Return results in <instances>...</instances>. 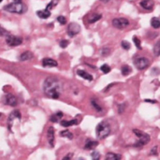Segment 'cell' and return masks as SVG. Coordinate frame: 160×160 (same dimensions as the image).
<instances>
[{
	"label": "cell",
	"instance_id": "1",
	"mask_svg": "<svg viewBox=\"0 0 160 160\" xmlns=\"http://www.w3.org/2000/svg\"><path fill=\"white\" fill-rule=\"evenodd\" d=\"M61 82L53 77H49L43 84V90L45 94L52 98H58L61 92Z\"/></svg>",
	"mask_w": 160,
	"mask_h": 160
},
{
	"label": "cell",
	"instance_id": "2",
	"mask_svg": "<svg viewBox=\"0 0 160 160\" xmlns=\"http://www.w3.org/2000/svg\"><path fill=\"white\" fill-rule=\"evenodd\" d=\"M96 131L98 139H105L111 133V126L106 122H101L97 125Z\"/></svg>",
	"mask_w": 160,
	"mask_h": 160
},
{
	"label": "cell",
	"instance_id": "3",
	"mask_svg": "<svg viewBox=\"0 0 160 160\" xmlns=\"http://www.w3.org/2000/svg\"><path fill=\"white\" fill-rule=\"evenodd\" d=\"M5 10H7L9 12H12V13H18V14H22V13H25L26 12V6L23 3H12V4H9L8 6H6L4 8Z\"/></svg>",
	"mask_w": 160,
	"mask_h": 160
},
{
	"label": "cell",
	"instance_id": "4",
	"mask_svg": "<svg viewBox=\"0 0 160 160\" xmlns=\"http://www.w3.org/2000/svg\"><path fill=\"white\" fill-rule=\"evenodd\" d=\"M133 132H134V134L139 138V140H138L137 143L135 144L136 147H138V146L141 147L144 144H146V143H148L149 141H150V136L144 133V132H141V130H137V129H134Z\"/></svg>",
	"mask_w": 160,
	"mask_h": 160
},
{
	"label": "cell",
	"instance_id": "5",
	"mask_svg": "<svg viewBox=\"0 0 160 160\" xmlns=\"http://www.w3.org/2000/svg\"><path fill=\"white\" fill-rule=\"evenodd\" d=\"M129 25V22L125 18H116L112 20V25L118 29H124Z\"/></svg>",
	"mask_w": 160,
	"mask_h": 160
},
{
	"label": "cell",
	"instance_id": "6",
	"mask_svg": "<svg viewBox=\"0 0 160 160\" xmlns=\"http://www.w3.org/2000/svg\"><path fill=\"white\" fill-rule=\"evenodd\" d=\"M6 42L9 44V46H19L20 44L23 42V38L20 37H16L12 35H8L6 37Z\"/></svg>",
	"mask_w": 160,
	"mask_h": 160
},
{
	"label": "cell",
	"instance_id": "7",
	"mask_svg": "<svg viewBox=\"0 0 160 160\" xmlns=\"http://www.w3.org/2000/svg\"><path fill=\"white\" fill-rule=\"evenodd\" d=\"M134 65H135V67L138 69L142 70V69L146 68L149 66V60L147 58H145V57L138 58V59H136L135 61H134Z\"/></svg>",
	"mask_w": 160,
	"mask_h": 160
},
{
	"label": "cell",
	"instance_id": "8",
	"mask_svg": "<svg viewBox=\"0 0 160 160\" xmlns=\"http://www.w3.org/2000/svg\"><path fill=\"white\" fill-rule=\"evenodd\" d=\"M80 31H81V27L78 24H76V23H71L68 27V34L70 37H73V36L77 35L78 33H80Z\"/></svg>",
	"mask_w": 160,
	"mask_h": 160
},
{
	"label": "cell",
	"instance_id": "9",
	"mask_svg": "<svg viewBox=\"0 0 160 160\" xmlns=\"http://www.w3.org/2000/svg\"><path fill=\"white\" fill-rule=\"evenodd\" d=\"M5 103L9 105V106L14 107L17 105V98H16L15 96L12 95V94H9V95L5 97Z\"/></svg>",
	"mask_w": 160,
	"mask_h": 160
},
{
	"label": "cell",
	"instance_id": "10",
	"mask_svg": "<svg viewBox=\"0 0 160 160\" xmlns=\"http://www.w3.org/2000/svg\"><path fill=\"white\" fill-rule=\"evenodd\" d=\"M42 66L44 68H53L57 67V62L52 58H44L42 60Z\"/></svg>",
	"mask_w": 160,
	"mask_h": 160
},
{
	"label": "cell",
	"instance_id": "11",
	"mask_svg": "<svg viewBox=\"0 0 160 160\" xmlns=\"http://www.w3.org/2000/svg\"><path fill=\"white\" fill-rule=\"evenodd\" d=\"M15 119H18L19 121L21 120V114L18 111H14L12 113L9 114V128L12 129V121H14Z\"/></svg>",
	"mask_w": 160,
	"mask_h": 160
},
{
	"label": "cell",
	"instance_id": "12",
	"mask_svg": "<svg viewBox=\"0 0 160 160\" xmlns=\"http://www.w3.org/2000/svg\"><path fill=\"white\" fill-rule=\"evenodd\" d=\"M47 138H48V141L50 143V145L53 147L54 145V128L53 126L49 128L48 129V133H47Z\"/></svg>",
	"mask_w": 160,
	"mask_h": 160
},
{
	"label": "cell",
	"instance_id": "13",
	"mask_svg": "<svg viewBox=\"0 0 160 160\" xmlns=\"http://www.w3.org/2000/svg\"><path fill=\"white\" fill-rule=\"evenodd\" d=\"M141 6L144 9L150 10L154 7V1L153 0H142V1L141 2Z\"/></svg>",
	"mask_w": 160,
	"mask_h": 160
},
{
	"label": "cell",
	"instance_id": "14",
	"mask_svg": "<svg viewBox=\"0 0 160 160\" xmlns=\"http://www.w3.org/2000/svg\"><path fill=\"white\" fill-rule=\"evenodd\" d=\"M77 74H78L80 77H81V78L87 80V81H92L93 80V76L91 74H89V73H87L86 71H84V70H81V69L77 70Z\"/></svg>",
	"mask_w": 160,
	"mask_h": 160
},
{
	"label": "cell",
	"instance_id": "15",
	"mask_svg": "<svg viewBox=\"0 0 160 160\" xmlns=\"http://www.w3.org/2000/svg\"><path fill=\"white\" fill-rule=\"evenodd\" d=\"M37 15L41 19H47L50 17V15H51V12H50L49 9H44V10H38L37 12Z\"/></svg>",
	"mask_w": 160,
	"mask_h": 160
},
{
	"label": "cell",
	"instance_id": "16",
	"mask_svg": "<svg viewBox=\"0 0 160 160\" xmlns=\"http://www.w3.org/2000/svg\"><path fill=\"white\" fill-rule=\"evenodd\" d=\"M33 57V54L31 52H25L22 54H20L19 60L20 61H27V60H30Z\"/></svg>",
	"mask_w": 160,
	"mask_h": 160
},
{
	"label": "cell",
	"instance_id": "17",
	"mask_svg": "<svg viewBox=\"0 0 160 160\" xmlns=\"http://www.w3.org/2000/svg\"><path fill=\"white\" fill-rule=\"evenodd\" d=\"M98 144V142L96 141H87V142L85 143V145H84V149L85 150H92V149H94L95 147H97Z\"/></svg>",
	"mask_w": 160,
	"mask_h": 160
},
{
	"label": "cell",
	"instance_id": "18",
	"mask_svg": "<svg viewBox=\"0 0 160 160\" xmlns=\"http://www.w3.org/2000/svg\"><path fill=\"white\" fill-rule=\"evenodd\" d=\"M105 160H121V156L119 154L109 153L105 156Z\"/></svg>",
	"mask_w": 160,
	"mask_h": 160
},
{
	"label": "cell",
	"instance_id": "19",
	"mask_svg": "<svg viewBox=\"0 0 160 160\" xmlns=\"http://www.w3.org/2000/svg\"><path fill=\"white\" fill-rule=\"evenodd\" d=\"M77 124H78V121H77L76 119L71 120V121H62V122H61V125L65 126V128H68V126L74 125H77Z\"/></svg>",
	"mask_w": 160,
	"mask_h": 160
},
{
	"label": "cell",
	"instance_id": "20",
	"mask_svg": "<svg viewBox=\"0 0 160 160\" xmlns=\"http://www.w3.org/2000/svg\"><path fill=\"white\" fill-rule=\"evenodd\" d=\"M63 117V113L61 112H59L55 114H53L52 115V117H51V121L52 122H58L59 119H61Z\"/></svg>",
	"mask_w": 160,
	"mask_h": 160
},
{
	"label": "cell",
	"instance_id": "21",
	"mask_svg": "<svg viewBox=\"0 0 160 160\" xmlns=\"http://www.w3.org/2000/svg\"><path fill=\"white\" fill-rule=\"evenodd\" d=\"M101 17H102V16L100 14H93L89 17V23L90 24L95 23V22L98 21L99 19H101Z\"/></svg>",
	"mask_w": 160,
	"mask_h": 160
},
{
	"label": "cell",
	"instance_id": "22",
	"mask_svg": "<svg viewBox=\"0 0 160 160\" xmlns=\"http://www.w3.org/2000/svg\"><path fill=\"white\" fill-rule=\"evenodd\" d=\"M60 136L67 137L68 139H69V140H72V139H73V134L71 133L70 131H68V130H64V131H62L61 133H60Z\"/></svg>",
	"mask_w": 160,
	"mask_h": 160
},
{
	"label": "cell",
	"instance_id": "23",
	"mask_svg": "<svg viewBox=\"0 0 160 160\" xmlns=\"http://www.w3.org/2000/svg\"><path fill=\"white\" fill-rule=\"evenodd\" d=\"M151 25L154 28H159L160 27V20L157 18H153L151 20Z\"/></svg>",
	"mask_w": 160,
	"mask_h": 160
},
{
	"label": "cell",
	"instance_id": "24",
	"mask_svg": "<svg viewBox=\"0 0 160 160\" xmlns=\"http://www.w3.org/2000/svg\"><path fill=\"white\" fill-rule=\"evenodd\" d=\"M121 71H122V74L124 76H126L131 72V68L128 67V66H123L122 68H121Z\"/></svg>",
	"mask_w": 160,
	"mask_h": 160
},
{
	"label": "cell",
	"instance_id": "25",
	"mask_svg": "<svg viewBox=\"0 0 160 160\" xmlns=\"http://www.w3.org/2000/svg\"><path fill=\"white\" fill-rule=\"evenodd\" d=\"M154 53L156 54V56H159L160 55V41H158L156 45H154Z\"/></svg>",
	"mask_w": 160,
	"mask_h": 160
},
{
	"label": "cell",
	"instance_id": "26",
	"mask_svg": "<svg viewBox=\"0 0 160 160\" xmlns=\"http://www.w3.org/2000/svg\"><path fill=\"white\" fill-rule=\"evenodd\" d=\"M91 103H92V105H93V107L95 108V109L97 110V112H101V111H102L101 107L99 106V105H98V104L97 103V101L95 100V99H92V100H91Z\"/></svg>",
	"mask_w": 160,
	"mask_h": 160
},
{
	"label": "cell",
	"instance_id": "27",
	"mask_svg": "<svg viewBox=\"0 0 160 160\" xmlns=\"http://www.w3.org/2000/svg\"><path fill=\"white\" fill-rule=\"evenodd\" d=\"M91 156H92V160H99L100 159V154L97 151H95L91 154Z\"/></svg>",
	"mask_w": 160,
	"mask_h": 160
},
{
	"label": "cell",
	"instance_id": "28",
	"mask_svg": "<svg viewBox=\"0 0 160 160\" xmlns=\"http://www.w3.org/2000/svg\"><path fill=\"white\" fill-rule=\"evenodd\" d=\"M121 45H122V48L126 50V51L130 49V43L128 42V41H125V40H123L122 43H121Z\"/></svg>",
	"mask_w": 160,
	"mask_h": 160
},
{
	"label": "cell",
	"instance_id": "29",
	"mask_svg": "<svg viewBox=\"0 0 160 160\" xmlns=\"http://www.w3.org/2000/svg\"><path fill=\"white\" fill-rule=\"evenodd\" d=\"M100 69L103 71V73H105V74H106V73H109L110 71H111V68H110L108 65H103L102 67L100 68Z\"/></svg>",
	"mask_w": 160,
	"mask_h": 160
},
{
	"label": "cell",
	"instance_id": "30",
	"mask_svg": "<svg viewBox=\"0 0 160 160\" xmlns=\"http://www.w3.org/2000/svg\"><path fill=\"white\" fill-rule=\"evenodd\" d=\"M133 41H134V43H135V45H136V47L139 49V50H141V40L138 38L137 37H133Z\"/></svg>",
	"mask_w": 160,
	"mask_h": 160
},
{
	"label": "cell",
	"instance_id": "31",
	"mask_svg": "<svg viewBox=\"0 0 160 160\" xmlns=\"http://www.w3.org/2000/svg\"><path fill=\"white\" fill-rule=\"evenodd\" d=\"M57 21L61 25H66V24H67V19H66L64 16H59V17H57Z\"/></svg>",
	"mask_w": 160,
	"mask_h": 160
},
{
	"label": "cell",
	"instance_id": "32",
	"mask_svg": "<svg viewBox=\"0 0 160 160\" xmlns=\"http://www.w3.org/2000/svg\"><path fill=\"white\" fill-rule=\"evenodd\" d=\"M68 40H61V42H60V46H61L62 48H66L68 45Z\"/></svg>",
	"mask_w": 160,
	"mask_h": 160
},
{
	"label": "cell",
	"instance_id": "33",
	"mask_svg": "<svg viewBox=\"0 0 160 160\" xmlns=\"http://www.w3.org/2000/svg\"><path fill=\"white\" fill-rule=\"evenodd\" d=\"M72 156H73V154H72V153H69V154H68L67 156H66L62 160H70L71 158H72Z\"/></svg>",
	"mask_w": 160,
	"mask_h": 160
},
{
	"label": "cell",
	"instance_id": "34",
	"mask_svg": "<svg viewBox=\"0 0 160 160\" xmlns=\"http://www.w3.org/2000/svg\"><path fill=\"white\" fill-rule=\"evenodd\" d=\"M110 49H108V48H104L103 50H102V55H108V54H110Z\"/></svg>",
	"mask_w": 160,
	"mask_h": 160
},
{
	"label": "cell",
	"instance_id": "35",
	"mask_svg": "<svg viewBox=\"0 0 160 160\" xmlns=\"http://www.w3.org/2000/svg\"><path fill=\"white\" fill-rule=\"evenodd\" d=\"M6 30H4L3 28H1V27H0V36H3V35H6Z\"/></svg>",
	"mask_w": 160,
	"mask_h": 160
},
{
	"label": "cell",
	"instance_id": "36",
	"mask_svg": "<svg viewBox=\"0 0 160 160\" xmlns=\"http://www.w3.org/2000/svg\"><path fill=\"white\" fill-rule=\"evenodd\" d=\"M144 101H146V102H151V103H156V100H149V99H146V100H144Z\"/></svg>",
	"mask_w": 160,
	"mask_h": 160
},
{
	"label": "cell",
	"instance_id": "37",
	"mask_svg": "<svg viewBox=\"0 0 160 160\" xmlns=\"http://www.w3.org/2000/svg\"><path fill=\"white\" fill-rule=\"evenodd\" d=\"M15 3H22V0H13Z\"/></svg>",
	"mask_w": 160,
	"mask_h": 160
},
{
	"label": "cell",
	"instance_id": "38",
	"mask_svg": "<svg viewBox=\"0 0 160 160\" xmlns=\"http://www.w3.org/2000/svg\"><path fill=\"white\" fill-rule=\"evenodd\" d=\"M101 2H103V3H106V2H109L110 0H100Z\"/></svg>",
	"mask_w": 160,
	"mask_h": 160
},
{
	"label": "cell",
	"instance_id": "39",
	"mask_svg": "<svg viewBox=\"0 0 160 160\" xmlns=\"http://www.w3.org/2000/svg\"><path fill=\"white\" fill-rule=\"evenodd\" d=\"M79 160H84V159H82V158H80V159H79Z\"/></svg>",
	"mask_w": 160,
	"mask_h": 160
},
{
	"label": "cell",
	"instance_id": "40",
	"mask_svg": "<svg viewBox=\"0 0 160 160\" xmlns=\"http://www.w3.org/2000/svg\"><path fill=\"white\" fill-rule=\"evenodd\" d=\"M2 2V0H0V3H1Z\"/></svg>",
	"mask_w": 160,
	"mask_h": 160
},
{
	"label": "cell",
	"instance_id": "41",
	"mask_svg": "<svg viewBox=\"0 0 160 160\" xmlns=\"http://www.w3.org/2000/svg\"><path fill=\"white\" fill-rule=\"evenodd\" d=\"M0 116H1V114H0Z\"/></svg>",
	"mask_w": 160,
	"mask_h": 160
}]
</instances>
